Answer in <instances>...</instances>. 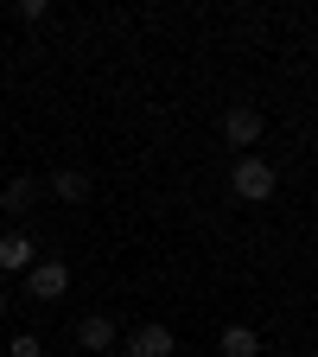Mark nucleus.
Here are the masks:
<instances>
[{
	"instance_id": "obj_6",
	"label": "nucleus",
	"mask_w": 318,
	"mask_h": 357,
	"mask_svg": "<svg viewBox=\"0 0 318 357\" xmlns=\"http://www.w3.org/2000/svg\"><path fill=\"white\" fill-rule=\"evenodd\" d=\"M77 344H83V351H115V319H102V312H89V319L77 326Z\"/></svg>"
},
{
	"instance_id": "obj_7",
	"label": "nucleus",
	"mask_w": 318,
	"mask_h": 357,
	"mask_svg": "<svg viewBox=\"0 0 318 357\" xmlns=\"http://www.w3.org/2000/svg\"><path fill=\"white\" fill-rule=\"evenodd\" d=\"M216 351H223V357H261V338H255L248 326H223Z\"/></svg>"
},
{
	"instance_id": "obj_2",
	"label": "nucleus",
	"mask_w": 318,
	"mask_h": 357,
	"mask_svg": "<svg viewBox=\"0 0 318 357\" xmlns=\"http://www.w3.org/2000/svg\"><path fill=\"white\" fill-rule=\"evenodd\" d=\"M64 287H70V268H64V261L38 255V261L26 268V294H32V300H64Z\"/></svg>"
},
{
	"instance_id": "obj_4",
	"label": "nucleus",
	"mask_w": 318,
	"mask_h": 357,
	"mask_svg": "<svg viewBox=\"0 0 318 357\" xmlns=\"http://www.w3.org/2000/svg\"><path fill=\"white\" fill-rule=\"evenodd\" d=\"M32 261H38V249H32L26 230H7V236H0V275H26Z\"/></svg>"
},
{
	"instance_id": "obj_10",
	"label": "nucleus",
	"mask_w": 318,
	"mask_h": 357,
	"mask_svg": "<svg viewBox=\"0 0 318 357\" xmlns=\"http://www.w3.org/2000/svg\"><path fill=\"white\" fill-rule=\"evenodd\" d=\"M7 357H45V351H38V338H32V332H19V338L7 344Z\"/></svg>"
},
{
	"instance_id": "obj_12",
	"label": "nucleus",
	"mask_w": 318,
	"mask_h": 357,
	"mask_svg": "<svg viewBox=\"0 0 318 357\" xmlns=\"http://www.w3.org/2000/svg\"><path fill=\"white\" fill-rule=\"evenodd\" d=\"M0 319H7V294H0Z\"/></svg>"
},
{
	"instance_id": "obj_1",
	"label": "nucleus",
	"mask_w": 318,
	"mask_h": 357,
	"mask_svg": "<svg viewBox=\"0 0 318 357\" xmlns=\"http://www.w3.org/2000/svg\"><path fill=\"white\" fill-rule=\"evenodd\" d=\"M274 185H280V172L267 166L261 153H236V166H230V192H236L242 204H267V198H274Z\"/></svg>"
},
{
	"instance_id": "obj_11",
	"label": "nucleus",
	"mask_w": 318,
	"mask_h": 357,
	"mask_svg": "<svg viewBox=\"0 0 318 357\" xmlns=\"http://www.w3.org/2000/svg\"><path fill=\"white\" fill-rule=\"evenodd\" d=\"M13 13H19V20H26V26H38V20H45V13H51V7H45V0H19V7H13Z\"/></svg>"
},
{
	"instance_id": "obj_9",
	"label": "nucleus",
	"mask_w": 318,
	"mask_h": 357,
	"mask_svg": "<svg viewBox=\"0 0 318 357\" xmlns=\"http://www.w3.org/2000/svg\"><path fill=\"white\" fill-rule=\"evenodd\" d=\"M32 198H38V178H26V172L13 178V185H7V192H0V204H7L13 217H19V211H32Z\"/></svg>"
},
{
	"instance_id": "obj_5",
	"label": "nucleus",
	"mask_w": 318,
	"mask_h": 357,
	"mask_svg": "<svg viewBox=\"0 0 318 357\" xmlns=\"http://www.w3.org/2000/svg\"><path fill=\"white\" fill-rule=\"evenodd\" d=\"M172 332L166 326H134V338H127V357H172Z\"/></svg>"
},
{
	"instance_id": "obj_3",
	"label": "nucleus",
	"mask_w": 318,
	"mask_h": 357,
	"mask_svg": "<svg viewBox=\"0 0 318 357\" xmlns=\"http://www.w3.org/2000/svg\"><path fill=\"white\" fill-rule=\"evenodd\" d=\"M223 141H230L236 153H248L261 141V109L255 102H236V109H223Z\"/></svg>"
},
{
	"instance_id": "obj_8",
	"label": "nucleus",
	"mask_w": 318,
	"mask_h": 357,
	"mask_svg": "<svg viewBox=\"0 0 318 357\" xmlns=\"http://www.w3.org/2000/svg\"><path fill=\"white\" fill-rule=\"evenodd\" d=\"M51 192H58L64 204H83V198H89V172H77V166H64V172H51Z\"/></svg>"
}]
</instances>
